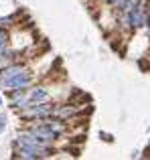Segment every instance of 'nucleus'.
Masks as SVG:
<instances>
[{
    "instance_id": "7ed1b4c3",
    "label": "nucleus",
    "mask_w": 150,
    "mask_h": 160,
    "mask_svg": "<svg viewBox=\"0 0 150 160\" xmlns=\"http://www.w3.org/2000/svg\"><path fill=\"white\" fill-rule=\"evenodd\" d=\"M6 47H8V32L0 27V51H4Z\"/></svg>"
},
{
    "instance_id": "f257e3e1",
    "label": "nucleus",
    "mask_w": 150,
    "mask_h": 160,
    "mask_svg": "<svg viewBox=\"0 0 150 160\" xmlns=\"http://www.w3.org/2000/svg\"><path fill=\"white\" fill-rule=\"evenodd\" d=\"M32 81L31 71L24 65L18 63H10L4 69H0V87L6 91H18V89H27Z\"/></svg>"
},
{
    "instance_id": "20e7f679",
    "label": "nucleus",
    "mask_w": 150,
    "mask_h": 160,
    "mask_svg": "<svg viewBox=\"0 0 150 160\" xmlns=\"http://www.w3.org/2000/svg\"><path fill=\"white\" fill-rule=\"evenodd\" d=\"M4 128H6V118L2 116V118H0V132H2Z\"/></svg>"
},
{
    "instance_id": "39448f33",
    "label": "nucleus",
    "mask_w": 150,
    "mask_h": 160,
    "mask_svg": "<svg viewBox=\"0 0 150 160\" xmlns=\"http://www.w3.org/2000/svg\"><path fill=\"white\" fill-rule=\"evenodd\" d=\"M0 103H2V98H0Z\"/></svg>"
},
{
    "instance_id": "f03ea898",
    "label": "nucleus",
    "mask_w": 150,
    "mask_h": 160,
    "mask_svg": "<svg viewBox=\"0 0 150 160\" xmlns=\"http://www.w3.org/2000/svg\"><path fill=\"white\" fill-rule=\"evenodd\" d=\"M27 98H28V106L41 103V102H47L49 99V91L45 87H35V89H31V93H27Z\"/></svg>"
}]
</instances>
